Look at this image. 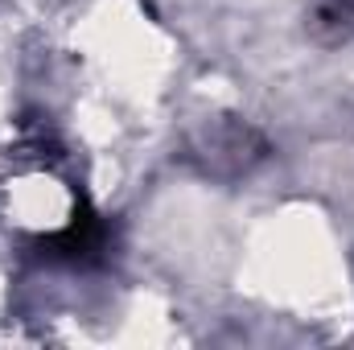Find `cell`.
I'll list each match as a JSON object with an SVG mask.
<instances>
[{"mask_svg":"<svg viewBox=\"0 0 354 350\" xmlns=\"http://www.w3.org/2000/svg\"><path fill=\"white\" fill-rule=\"evenodd\" d=\"M313 33H317L322 42H342V37H351L354 33V4L351 0H330V4H322L317 17H313Z\"/></svg>","mask_w":354,"mask_h":350,"instance_id":"7a4b0ae2","label":"cell"},{"mask_svg":"<svg viewBox=\"0 0 354 350\" xmlns=\"http://www.w3.org/2000/svg\"><path fill=\"white\" fill-rule=\"evenodd\" d=\"M103 239H107V231H103V223H99V214L95 210H75V219L58 231V235H50V256H58V260H71V264H83L91 256H99L103 252Z\"/></svg>","mask_w":354,"mask_h":350,"instance_id":"6da1fadb","label":"cell"}]
</instances>
